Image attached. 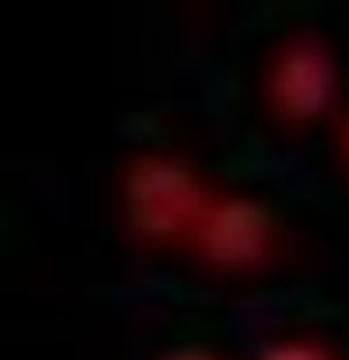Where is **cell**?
Wrapping results in <instances>:
<instances>
[{"label": "cell", "instance_id": "6da1fadb", "mask_svg": "<svg viewBox=\"0 0 349 360\" xmlns=\"http://www.w3.org/2000/svg\"><path fill=\"white\" fill-rule=\"evenodd\" d=\"M124 229L146 244H188L214 188L177 146H143L120 169Z\"/></svg>", "mask_w": 349, "mask_h": 360}, {"label": "cell", "instance_id": "7a4b0ae2", "mask_svg": "<svg viewBox=\"0 0 349 360\" xmlns=\"http://www.w3.org/2000/svg\"><path fill=\"white\" fill-rule=\"evenodd\" d=\"M286 244L278 210L252 191H218L199 214L188 248L207 270L218 274H255L270 266Z\"/></svg>", "mask_w": 349, "mask_h": 360}, {"label": "cell", "instance_id": "3957f363", "mask_svg": "<svg viewBox=\"0 0 349 360\" xmlns=\"http://www.w3.org/2000/svg\"><path fill=\"white\" fill-rule=\"evenodd\" d=\"M263 101L278 124H315L342 94V64L323 30L304 27L286 34L263 64Z\"/></svg>", "mask_w": 349, "mask_h": 360}, {"label": "cell", "instance_id": "277c9868", "mask_svg": "<svg viewBox=\"0 0 349 360\" xmlns=\"http://www.w3.org/2000/svg\"><path fill=\"white\" fill-rule=\"evenodd\" d=\"M255 360H342L338 345L319 330H286L259 342Z\"/></svg>", "mask_w": 349, "mask_h": 360}, {"label": "cell", "instance_id": "5b68a950", "mask_svg": "<svg viewBox=\"0 0 349 360\" xmlns=\"http://www.w3.org/2000/svg\"><path fill=\"white\" fill-rule=\"evenodd\" d=\"M154 360H225V356H222L218 345L203 342V338H177V342H169Z\"/></svg>", "mask_w": 349, "mask_h": 360}, {"label": "cell", "instance_id": "8992f818", "mask_svg": "<svg viewBox=\"0 0 349 360\" xmlns=\"http://www.w3.org/2000/svg\"><path fill=\"white\" fill-rule=\"evenodd\" d=\"M338 150H342L345 165H349V109L342 112V120H338Z\"/></svg>", "mask_w": 349, "mask_h": 360}]
</instances>
